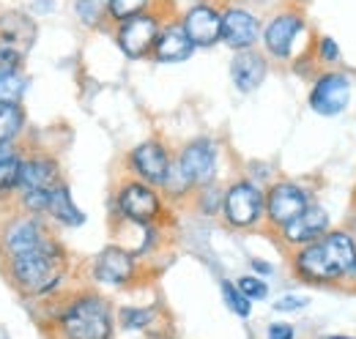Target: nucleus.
<instances>
[{"mask_svg":"<svg viewBox=\"0 0 356 339\" xmlns=\"http://www.w3.org/2000/svg\"><path fill=\"white\" fill-rule=\"evenodd\" d=\"M17 186L22 192H52L58 186V165L52 159H44V156L19 162Z\"/></svg>","mask_w":356,"mask_h":339,"instance_id":"dca6fc26","label":"nucleus"},{"mask_svg":"<svg viewBox=\"0 0 356 339\" xmlns=\"http://www.w3.org/2000/svg\"><path fill=\"white\" fill-rule=\"evenodd\" d=\"M47 238L49 235L44 233V227L39 224V219L25 216V219H17L8 227V233H6V249L14 257V254H22L28 252V249H33V247H39V244H44Z\"/></svg>","mask_w":356,"mask_h":339,"instance_id":"aec40b11","label":"nucleus"},{"mask_svg":"<svg viewBox=\"0 0 356 339\" xmlns=\"http://www.w3.org/2000/svg\"><path fill=\"white\" fill-rule=\"evenodd\" d=\"M268 339H293V329L285 323H274L268 326Z\"/></svg>","mask_w":356,"mask_h":339,"instance_id":"473e14b6","label":"nucleus"},{"mask_svg":"<svg viewBox=\"0 0 356 339\" xmlns=\"http://www.w3.org/2000/svg\"><path fill=\"white\" fill-rule=\"evenodd\" d=\"M132 170L151 186H165L170 175V159L168 151L159 142H143L132 151Z\"/></svg>","mask_w":356,"mask_h":339,"instance_id":"f8f14e48","label":"nucleus"},{"mask_svg":"<svg viewBox=\"0 0 356 339\" xmlns=\"http://www.w3.org/2000/svg\"><path fill=\"white\" fill-rule=\"evenodd\" d=\"M214 170H217V154L209 140L189 142L178 156L176 172L186 186H206L214 178Z\"/></svg>","mask_w":356,"mask_h":339,"instance_id":"39448f33","label":"nucleus"},{"mask_svg":"<svg viewBox=\"0 0 356 339\" xmlns=\"http://www.w3.org/2000/svg\"><path fill=\"white\" fill-rule=\"evenodd\" d=\"M195 44L189 42L184 25H168L159 31L156 36V44H154V58L159 63H181L192 55Z\"/></svg>","mask_w":356,"mask_h":339,"instance_id":"6ab92c4d","label":"nucleus"},{"mask_svg":"<svg viewBox=\"0 0 356 339\" xmlns=\"http://www.w3.org/2000/svg\"><path fill=\"white\" fill-rule=\"evenodd\" d=\"M60 331L66 339H110L113 337L110 306L96 296L74 298L60 317Z\"/></svg>","mask_w":356,"mask_h":339,"instance_id":"7ed1b4c3","label":"nucleus"},{"mask_svg":"<svg viewBox=\"0 0 356 339\" xmlns=\"http://www.w3.org/2000/svg\"><path fill=\"white\" fill-rule=\"evenodd\" d=\"M118 208L134 224H148L159 216L162 203L148 183H127L118 195Z\"/></svg>","mask_w":356,"mask_h":339,"instance_id":"1a4fd4ad","label":"nucleus"},{"mask_svg":"<svg viewBox=\"0 0 356 339\" xmlns=\"http://www.w3.org/2000/svg\"><path fill=\"white\" fill-rule=\"evenodd\" d=\"M181 25L195 47H211L222 39V14L214 6H192Z\"/></svg>","mask_w":356,"mask_h":339,"instance_id":"9d476101","label":"nucleus"},{"mask_svg":"<svg viewBox=\"0 0 356 339\" xmlns=\"http://www.w3.org/2000/svg\"><path fill=\"white\" fill-rule=\"evenodd\" d=\"M351 99V80L340 72L321 74L310 93V107L318 115H340Z\"/></svg>","mask_w":356,"mask_h":339,"instance_id":"0eeeda50","label":"nucleus"},{"mask_svg":"<svg viewBox=\"0 0 356 339\" xmlns=\"http://www.w3.org/2000/svg\"><path fill=\"white\" fill-rule=\"evenodd\" d=\"M6 159H14V148H11V142H0V162H6Z\"/></svg>","mask_w":356,"mask_h":339,"instance_id":"72a5a7b5","label":"nucleus"},{"mask_svg":"<svg viewBox=\"0 0 356 339\" xmlns=\"http://www.w3.org/2000/svg\"><path fill=\"white\" fill-rule=\"evenodd\" d=\"M318 58H321L323 63H334V60L340 58V49H337V44H334V39L323 36V39L318 42Z\"/></svg>","mask_w":356,"mask_h":339,"instance_id":"7c9ffc66","label":"nucleus"},{"mask_svg":"<svg viewBox=\"0 0 356 339\" xmlns=\"http://www.w3.org/2000/svg\"><path fill=\"white\" fill-rule=\"evenodd\" d=\"M258 19L255 14H250L247 8H227L222 11V42L233 49H252V44L258 42Z\"/></svg>","mask_w":356,"mask_h":339,"instance_id":"ddd939ff","label":"nucleus"},{"mask_svg":"<svg viewBox=\"0 0 356 339\" xmlns=\"http://www.w3.org/2000/svg\"><path fill=\"white\" fill-rule=\"evenodd\" d=\"M332 339H346V337H332Z\"/></svg>","mask_w":356,"mask_h":339,"instance_id":"c9c22d12","label":"nucleus"},{"mask_svg":"<svg viewBox=\"0 0 356 339\" xmlns=\"http://www.w3.org/2000/svg\"><path fill=\"white\" fill-rule=\"evenodd\" d=\"M151 317H154V312L151 309H140V306H127L121 312V320H124L127 329H145L151 323Z\"/></svg>","mask_w":356,"mask_h":339,"instance_id":"bb28decb","label":"nucleus"},{"mask_svg":"<svg viewBox=\"0 0 356 339\" xmlns=\"http://www.w3.org/2000/svg\"><path fill=\"white\" fill-rule=\"evenodd\" d=\"M159 19L154 14H137L132 19H124L118 28V47L124 49L127 58H145L154 52V44L159 36Z\"/></svg>","mask_w":356,"mask_h":339,"instance_id":"423d86ee","label":"nucleus"},{"mask_svg":"<svg viewBox=\"0 0 356 339\" xmlns=\"http://www.w3.org/2000/svg\"><path fill=\"white\" fill-rule=\"evenodd\" d=\"M222 296H225V304H227L238 317H247V315L252 312L250 298L238 290V285H233V282H227V279L222 282Z\"/></svg>","mask_w":356,"mask_h":339,"instance_id":"b1692460","label":"nucleus"},{"mask_svg":"<svg viewBox=\"0 0 356 339\" xmlns=\"http://www.w3.org/2000/svg\"><path fill=\"white\" fill-rule=\"evenodd\" d=\"M252 268H255V271H261V274H268V271H271L264 260H252Z\"/></svg>","mask_w":356,"mask_h":339,"instance_id":"f704fd0d","label":"nucleus"},{"mask_svg":"<svg viewBox=\"0 0 356 339\" xmlns=\"http://www.w3.org/2000/svg\"><path fill=\"white\" fill-rule=\"evenodd\" d=\"M264 203H266V197L252 186V183H247V181H241V183H233L227 192H225V219H227V224H233V227H252V224H258V219H261V213H264Z\"/></svg>","mask_w":356,"mask_h":339,"instance_id":"20e7f679","label":"nucleus"},{"mask_svg":"<svg viewBox=\"0 0 356 339\" xmlns=\"http://www.w3.org/2000/svg\"><path fill=\"white\" fill-rule=\"evenodd\" d=\"M356 268V244L348 233H326L296 254V271L310 282H334Z\"/></svg>","mask_w":356,"mask_h":339,"instance_id":"f257e3e1","label":"nucleus"},{"mask_svg":"<svg viewBox=\"0 0 356 339\" xmlns=\"http://www.w3.org/2000/svg\"><path fill=\"white\" fill-rule=\"evenodd\" d=\"M47 213H49L52 219H58L60 224H69V227H77V224L86 222L83 211H77V206H74V200H72V195H69V189H66L63 183H58V186L49 192Z\"/></svg>","mask_w":356,"mask_h":339,"instance_id":"412c9836","label":"nucleus"},{"mask_svg":"<svg viewBox=\"0 0 356 339\" xmlns=\"http://www.w3.org/2000/svg\"><path fill=\"white\" fill-rule=\"evenodd\" d=\"M63 271H66V260H63L60 247L52 238H47L44 244H39L28 252L11 257L14 282L25 293H33V296H42L47 290H52L60 282Z\"/></svg>","mask_w":356,"mask_h":339,"instance_id":"f03ea898","label":"nucleus"},{"mask_svg":"<svg viewBox=\"0 0 356 339\" xmlns=\"http://www.w3.org/2000/svg\"><path fill=\"white\" fill-rule=\"evenodd\" d=\"M305 304H307L305 298L285 296V298H280V301L274 304V309H277V312H293V309H299V306H305Z\"/></svg>","mask_w":356,"mask_h":339,"instance_id":"2f4dec72","label":"nucleus"},{"mask_svg":"<svg viewBox=\"0 0 356 339\" xmlns=\"http://www.w3.org/2000/svg\"><path fill=\"white\" fill-rule=\"evenodd\" d=\"M307 192L296 183H277L271 186V192L266 195V213H268V222L274 227H285L291 224L296 216L307 211Z\"/></svg>","mask_w":356,"mask_h":339,"instance_id":"6e6552de","label":"nucleus"},{"mask_svg":"<svg viewBox=\"0 0 356 339\" xmlns=\"http://www.w3.org/2000/svg\"><path fill=\"white\" fill-rule=\"evenodd\" d=\"M22 90H25V80H22V77H17V74H11V77H0V101H11V104H17L19 96H22Z\"/></svg>","mask_w":356,"mask_h":339,"instance_id":"a878e982","label":"nucleus"},{"mask_svg":"<svg viewBox=\"0 0 356 339\" xmlns=\"http://www.w3.org/2000/svg\"><path fill=\"white\" fill-rule=\"evenodd\" d=\"M93 276L104 285H127L134 276V257L121 247H107L93 263Z\"/></svg>","mask_w":356,"mask_h":339,"instance_id":"4468645a","label":"nucleus"},{"mask_svg":"<svg viewBox=\"0 0 356 339\" xmlns=\"http://www.w3.org/2000/svg\"><path fill=\"white\" fill-rule=\"evenodd\" d=\"M230 77L238 90H244V93L255 90L266 80V58L252 49H241L230 63Z\"/></svg>","mask_w":356,"mask_h":339,"instance_id":"a211bd4d","label":"nucleus"},{"mask_svg":"<svg viewBox=\"0 0 356 339\" xmlns=\"http://www.w3.org/2000/svg\"><path fill=\"white\" fill-rule=\"evenodd\" d=\"M25 124V115L19 110V104L11 101H0V142H11Z\"/></svg>","mask_w":356,"mask_h":339,"instance_id":"4be33fe9","label":"nucleus"},{"mask_svg":"<svg viewBox=\"0 0 356 339\" xmlns=\"http://www.w3.org/2000/svg\"><path fill=\"white\" fill-rule=\"evenodd\" d=\"M238 290L250 298V301L266 298V293H268L266 282H264V279H258V276H241V279H238Z\"/></svg>","mask_w":356,"mask_h":339,"instance_id":"cd10ccee","label":"nucleus"},{"mask_svg":"<svg viewBox=\"0 0 356 339\" xmlns=\"http://www.w3.org/2000/svg\"><path fill=\"white\" fill-rule=\"evenodd\" d=\"M326 227H329V213L323 208H318V206H307V211L302 216H296L291 224L282 227V235H285L288 244L305 247L315 238H321L326 233Z\"/></svg>","mask_w":356,"mask_h":339,"instance_id":"2eb2a0df","label":"nucleus"},{"mask_svg":"<svg viewBox=\"0 0 356 339\" xmlns=\"http://www.w3.org/2000/svg\"><path fill=\"white\" fill-rule=\"evenodd\" d=\"M17 178H19V159L17 156L0 162V197L8 195L17 186Z\"/></svg>","mask_w":356,"mask_h":339,"instance_id":"393cba45","label":"nucleus"},{"mask_svg":"<svg viewBox=\"0 0 356 339\" xmlns=\"http://www.w3.org/2000/svg\"><path fill=\"white\" fill-rule=\"evenodd\" d=\"M305 31V17L299 11H282L277 14L271 22L266 25V33H264V42L266 49L274 58H288L296 36Z\"/></svg>","mask_w":356,"mask_h":339,"instance_id":"9b49d317","label":"nucleus"},{"mask_svg":"<svg viewBox=\"0 0 356 339\" xmlns=\"http://www.w3.org/2000/svg\"><path fill=\"white\" fill-rule=\"evenodd\" d=\"M22 58H25V55L0 47V77H11V74H17L19 66H22Z\"/></svg>","mask_w":356,"mask_h":339,"instance_id":"c85d7f7f","label":"nucleus"},{"mask_svg":"<svg viewBox=\"0 0 356 339\" xmlns=\"http://www.w3.org/2000/svg\"><path fill=\"white\" fill-rule=\"evenodd\" d=\"M33 36H36L33 22L22 11H8L0 17V47L25 55L33 44Z\"/></svg>","mask_w":356,"mask_h":339,"instance_id":"f3484780","label":"nucleus"},{"mask_svg":"<svg viewBox=\"0 0 356 339\" xmlns=\"http://www.w3.org/2000/svg\"><path fill=\"white\" fill-rule=\"evenodd\" d=\"M77 11H80V17L88 25H96L99 17H102V11H104V0H80L77 3Z\"/></svg>","mask_w":356,"mask_h":339,"instance_id":"c756f323","label":"nucleus"},{"mask_svg":"<svg viewBox=\"0 0 356 339\" xmlns=\"http://www.w3.org/2000/svg\"><path fill=\"white\" fill-rule=\"evenodd\" d=\"M148 6H151V0H107V14L115 22H124V19L143 14Z\"/></svg>","mask_w":356,"mask_h":339,"instance_id":"5701e85b","label":"nucleus"}]
</instances>
